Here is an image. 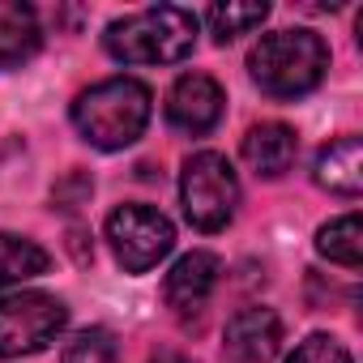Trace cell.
Returning a JSON list of instances; mask_svg holds the SVG:
<instances>
[{"label":"cell","instance_id":"8","mask_svg":"<svg viewBox=\"0 0 363 363\" xmlns=\"http://www.w3.org/2000/svg\"><path fill=\"white\" fill-rule=\"evenodd\" d=\"M282 346V320L274 308H240L223 329V350L235 363H269Z\"/></svg>","mask_w":363,"mask_h":363},{"label":"cell","instance_id":"15","mask_svg":"<svg viewBox=\"0 0 363 363\" xmlns=\"http://www.w3.org/2000/svg\"><path fill=\"white\" fill-rule=\"evenodd\" d=\"M316 252L342 269H359L363 265V223L359 214H342L333 223H325L316 231Z\"/></svg>","mask_w":363,"mask_h":363},{"label":"cell","instance_id":"17","mask_svg":"<svg viewBox=\"0 0 363 363\" xmlns=\"http://www.w3.org/2000/svg\"><path fill=\"white\" fill-rule=\"evenodd\" d=\"M286 363H354V359H350V350H346L342 342H333L329 333H312V337H303V342L295 346V354H291Z\"/></svg>","mask_w":363,"mask_h":363},{"label":"cell","instance_id":"11","mask_svg":"<svg viewBox=\"0 0 363 363\" xmlns=\"http://www.w3.org/2000/svg\"><path fill=\"white\" fill-rule=\"evenodd\" d=\"M312 179L325 193L354 201L363 193V141L359 137H337V141L320 145L316 162H312Z\"/></svg>","mask_w":363,"mask_h":363},{"label":"cell","instance_id":"7","mask_svg":"<svg viewBox=\"0 0 363 363\" xmlns=\"http://www.w3.org/2000/svg\"><path fill=\"white\" fill-rule=\"evenodd\" d=\"M223 107H227L223 86L206 73H184L167 90V124L189 137H206L223 120Z\"/></svg>","mask_w":363,"mask_h":363},{"label":"cell","instance_id":"4","mask_svg":"<svg viewBox=\"0 0 363 363\" xmlns=\"http://www.w3.org/2000/svg\"><path fill=\"white\" fill-rule=\"evenodd\" d=\"M179 206L197 231H223L240 210V175L218 150H197L179 171Z\"/></svg>","mask_w":363,"mask_h":363},{"label":"cell","instance_id":"16","mask_svg":"<svg viewBox=\"0 0 363 363\" xmlns=\"http://www.w3.org/2000/svg\"><path fill=\"white\" fill-rule=\"evenodd\" d=\"M60 363H120V346L107 329H82L65 342Z\"/></svg>","mask_w":363,"mask_h":363},{"label":"cell","instance_id":"9","mask_svg":"<svg viewBox=\"0 0 363 363\" xmlns=\"http://www.w3.org/2000/svg\"><path fill=\"white\" fill-rule=\"evenodd\" d=\"M218 278H223V261L214 252H206V248L184 252L162 278V299L175 312H201L210 303V295L218 291Z\"/></svg>","mask_w":363,"mask_h":363},{"label":"cell","instance_id":"13","mask_svg":"<svg viewBox=\"0 0 363 363\" xmlns=\"http://www.w3.org/2000/svg\"><path fill=\"white\" fill-rule=\"evenodd\" d=\"M48 269H52L48 248H39V244L26 240V235L0 231V291L22 286V282H30V278H43Z\"/></svg>","mask_w":363,"mask_h":363},{"label":"cell","instance_id":"1","mask_svg":"<svg viewBox=\"0 0 363 363\" xmlns=\"http://www.w3.org/2000/svg\"><path fill=\"white\" fill-rule=\"evenodd\" d=\"M201 18L184 5H150L128 18H116L103 35V48L120 65H179L197 48Z\"/></svg>","mask_w":363,"mask_h":363},{"label":"cell","instance_id":"6","mask_svg":"<svg viewBox=\"0 0 363 363\" xmlns=\"http://www.w3.org/2000/svg\"><path fill=\"white\" fill-rule=\"evenodd\" d=\"M107 244H111V257L124 274H150L171 248H175V227L162 210L154 206H116L107 214Z\"/></svg>","mask_w":363,"mask_h":363},{"label":"cell","instance_id":"18","mask_svg":"<svg viewBox=\"0 0 363 363\" xmlns=\"http://www.w3.org/2000/svg\"><path fill=\"white\" fill-rule=\"evenodd\" d=\"M150 363H193V359H189V354H179V350H171V346H162V350L150 354Z\"/></svg>","mask_w":363,"mask_h":363},{"label":"cell","instance_id":"12","mask_svg":"<svg viewBox=\"0 0 363 363\" xmlns=\"http://www.w3.org/2000/svg\"><path fill=\"white\" fill-rule=\"evenodd\" d=\"M43 43L39 13L26 0H0V69L26 65Z\"/></svg>","mask_w":363,"mask_h":363},{"label":"cell","instance_id":"3","mask_svg":"<svg viewBox=\"0 0 363 363\" xmlns=\"http://www.w3.org/2000/svg\"><path fill=\"white\" fill-rule=\"evenodd\" d=\"M248 73L269 99H303L329 73V48L316 30H274L248 52Z\"/></svg>","mask_w":363,"mask_h":363},{"label":"cell","instance_id":"2","mask_svg":"<svg viewBox=\"0 0 363 363\" xmlns=\"http://www.w3.org/2000/svg\"><path fill=\"white\" fill-rule=\"evenodd\" d=\"M150 111H154V94H150L145 82H137V77H107V82H94L90 90L77 94L73 128L94 150H124V145H133L145 133Z\"/></svg>","mask_w":363,"mask_h":363},{"label":"cell","instance_id":"14","mask_svg":"<svg viewBox=\"0 0 363 363\" xmlns=\"http://www.w3.org/2000/svg\"><path fill=\"white\" fill-rule=\"evenodd\" d=\"M265 18H269L265 0H227V5H210L201 22L210 26L214 43H235L240 35H252Z\"/></svg>","mask_w":363,"mask_h":363},{"label":"cell","instance_id":"10","mask_svg":"<svg viewBox=\"0 0 363 363\" xmlns=\"http://www.w3.org/2000/svg\"><path fill=\"white\" fill-rule=\"evenodd\" d=\"M240 154H244V162H248L257 175L278 179V175L291 171V162H295V154H299V137H295V128L282 124V120H261V124H252V128L244 133Z\"/></svg>","mask_w":363,"mask_h":363},{"label":"cell","instance_id":"5","mask_svg":"<svg viewBox=\"0 0 363 363\" xmlns=\"http://www.w3.org/2000/svg\"><path fill=\"white\" fill-rule=\"evenodd\" d=\"M69 325L65 299L48 291H18L0 299V359H26L48 350Z\"/></svg>","mask_w":363,"mask_h":363}]
</instances>
